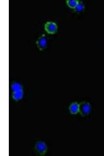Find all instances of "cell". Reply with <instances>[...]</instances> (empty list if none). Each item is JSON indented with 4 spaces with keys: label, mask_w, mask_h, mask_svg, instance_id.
<instances>
[{
    "label": "cell",
    "mask_w": 104,
    "mask_h": 156,
    "mask_svg": "<svg viewBox=\"0 0 104 156\" xmlns=\"http://www.w3.org/2000/svg\"><path fill=\"white\" fill-rule=\"evenodd\" d=\"M91 106L88 102H83L79 104V112L83 116L88 115L91 110Z\"/></svg>",
    "instance_id": "obj_1"
},
{
    "label": "cell",
    "mask_w": 104,
    "mask_h": 156,
    "mask_svg": "<svg viewBox=\"0 0 104 156\" xmlns=\"http://www.w3.org/2000/svg\"><path fill=\"white\" fill-rule=\"evenodd\" d=\"M45 29L48 33L54 34L57 32L58 27L56 23L52 22H48L45 24Z\"/></svg>",
    "instance_id": "obj_2"
},
{
    "label": "cell",
    "mask_w": 104,
    "mask_h": 156,
    "mask_svg": "<svg viewBox=\"0 0 104 156\" xmlns=\"http://www.w3.org/2000/svg\"><path fill=\"white\" fill-rule=\"evenodd\" d=\"M47 39L45 36L43 35L40 37L36 42L38 47L40 49L46 48L47 45Z\"/></svg>",
    "instance_id": "obj_3"
},
{
    "label": "cell",
    "mask_w": 104,
    "mask_h": 156,
    "mask_svg": "<svg viewBox=\"0 0 104 156\" xmlns=\"http://www.w3.org/2000/svg\"><path fill=\"white\" fill-rule=\"evenodd\" d=\"M69 109L71 113L73 114H76L79 111V104L76 102L72 103L70 105Z\"/></svg>",
    "instance_id": "obj_4"
},
{
    "label": "cell",
    "mask_w": 104,
    "mask_h": 156,
    "mask_svg": "<svg viewBox=\"0 0 104 156\" xmlns=\"http://www.w3.org/2000/svg\"><path fill=\"white\" fill-rule=\"evenodd\" d=\"M79 2L77 0H67L66 3L70 8L74 9L79 3Z\"/></svg>",
    "instance_id": "obj_5"
},
{
    "label": "cell",
    "mask_w": 104,
    "mask_h": 156,
    "mask_svg": "<svg viewBox=\"0 0 104 156\" xmlns=\"http://www.w3.org/2000/svg\"><path fill=\"white\" fill-rule=\"evenodd\" d=\"M85 7L82 2H79V3L74 9V11L77 13L79 14L84 10Z\"/></svg>",
    "instance_id": "obj_6"
},
{
    "label": "cell",
    "mask_w": 104,
    "mask_h": 156,
    "mask_svg": "<svg viewBox=\"0 0 104 156\" xmlns=\"http://www.w3.org/2000/svg\"><path fill=\"white\" fill-rule=\"evenodd\" d=\"M37 150L40 152H43L45 151L46 149L45 145L43 143H38L37 145Z\"/></svg>",
    "instance_id": "obj_7"
}]
</instances>
